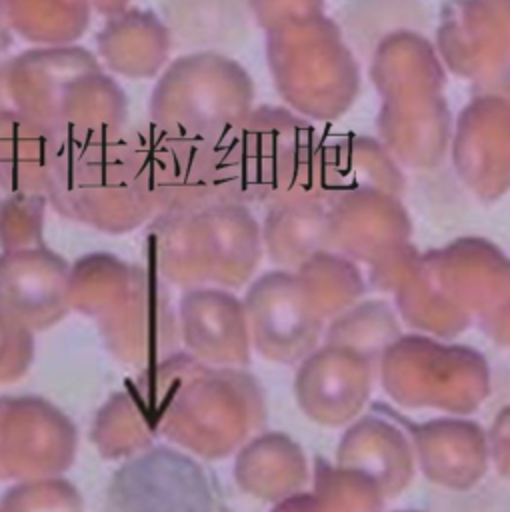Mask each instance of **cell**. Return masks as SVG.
<instances>
[{
    "mask_svg": "<svg viewBox=\"0 0 510 512\" xmlns=\"http://www.w3.org/2000/svg\"><path fill=\"white\" fill-rule=\"evenodd\" d=\"M46 196L62 216L110 234L154 218L136 182L128 128L92 140L62 136Z\"/></svg>",
    "mask_w": 510,
    "mask_h": 512,
    "instance_id": "cell-1",
    "label": "cell"
},
{
    "mask_svg": "<svg viewBox=\"0 0 510 512\" xmlns=\"http://www.w3.org/2000/svg\"><path fill=\"white\" fill-rule=\"evenodd\" d=\"M254 108L250 74L230 56L188 52L160 74L148 102V122L214 144Z\"/></svg>",
    "mask_w": 510,
    "mask_h": 512,
    "instance_id": "cell-2",
    "label": "cell"
},
{
    "mask_svg": "<svg viewBox=\"0 0 510 512\" xmlns=\"http://www.w3.org/2000/svg\"><path fill=\"white\" fill-rule=\"evenodd\" d=\"M260 408L250 374L204 366L166 402L154 430L204 458H224L248 438Z\"/></svg>",
    "mask_w": 510,
    "mask_h": 512,
    "instance_id": "cell-3",
    "label": "cell"
},
{
    "mask_svg": "<svg viewBox=\"0 0 510 512\" xmlns=\"http://www.w3.org/2000/svg\"><path fill=\"white\" fill-rule=\"evenodd\" d=\"M278 94L300 114L330 118L352 94V66L334 26L320 14L266 34Z\"/></svg>",
    "mask_w": 510,
    "mask_h": 512,
    "instance_id": "cell-4",
    "label": "cell"
},
{
    "mask_svg": "<svg viewBox=\"0 0 510 512\" xmlns=\"http://www.w3.org/2000/svg\"><path fill=\"white\" fill-rule=\"evenodd\" d=\"M312 126L286 108L254 106L212 144L216 202H266L296 146Z\"/></svg>",
    "mask_w": 510,
    "mask_h": 512,
    "instance_id": "cell-5",
    "label": "cell"
},
{
    "mask_svg": "<svg viewBox=\"0 0 510 512\" xmlns=\"http://www.w3.org/2000/svg\"><path fill=\"white\" fill-rule=\"evenodd\" d=\"M138 188L156 214L198 212L216 202L212 144L152 122L128 128Z\"/></svg>",
    "mask_w": 510,
    "mask_h": 512,
    "instance_id": "cell-6",
    "label": "cell"
},
{
    "mask_svg": "<svg viewBox=\"0 0 510 512\" xmlns=\"http://www.w3.org/2000/svg\"><path fill=\"white\" fill-rule=\"evenodd\" d=\"M76 450L72 422L40 398L0 400V478H52Z\"/></svg>",
    "mask_w": 510,
    "mask_h": 512,
    "instance_id": "cell-7",
    "label": "cell"
},
{
    "mask_svg": "<svg viewBox=\"0 0 510 512\" xmlns=\"http://www.w3.org/2000/svg\"><path fill=\"white\" fill-rule=\"evenodd\" d=\"M214 488L190 458L160 448L142 454L116 474L110 508L114 512H220Z\"/></svg>",
    "mask_w": 510,
    "mask_h": 512,
    "instance_id": "cell-8",
    "label": "cell"
},
{
    "mask_svg": "<svg viewBox=\"0 0 510 512\" xmlns=\"http://www.w3.org/2000/svg\"><path fill=\"white\" fill-rule=\"evenodd\" d=\"M160 276L150 268L140 274L128 296L100 320L102 336L116 356L146 366L170 356L180 336V320Z\"/></svg>",
    "mask_w": 510,
    "mask_h": 512,
    "instance_id": "cell-9",
    "label": "cell"
},
{
    "mask_svg": "<svg viewBox=\"0 0 510 512\" xmlns=\"http://www.w3.org/2000/svg\"><path fill=\"white\" fill-rule=\"evenodd\" d=\"M70 264L44 244L0 254V306L32 330L56 324L68 310Z\"/></svg>",
    "mask_w": 510,
    "mask_h": 512,
    "instance_id": "cell-10",
    "label": "cell"
},
{
    "mask_svg": "<svg viewBox=\"0 0 510 512\" xmlns=\"http://www.w3.org/2000/svg\"><path fill=\"white\" fill-rule=\"evenodd\" d=\"M250 340L256 350L276 362L298 358L314 340L304 294L290 274L268 272L254 280L242 300Z\"/></svg>",
    "mask_w": 510,
    "mask_h": 512,
    "instance_id": "cell-11",
    "label": "cell"
},
{
    "mask_svg": "<svg viewBox=\"0 0 510 512\" xmlns=\"http://www.w3.org/2000/svg\"><path fill=\"white\" fill-rule=\"evenodd\" d=\"M180 336L188 354L204 364L240 366L250 356L244 302L224 288H192L178 306Z\"/></svg>",
    "mask_w": 510,
    "mask_h": 512,
    "instance_id": "cell-12",
    "label": "cell"
},
{
    "mask_svg": "<svg viewBox=\"0 0 510 512\" xmlns=\"http://www.w3.org/2000/svg\"><path fill=\"white\" fill-rule=\"evenodd\" d=\"M100 68L98 58L76 44L30 48L8 62L14 108L58 130V112L68 86L82 74Z\"/></svg>",
    "mask_w": 510,
    "mask_h": 512,
    "instance_id": "cell-13",
    "label": "cell"
},
{
    "mask_svg": "<svg viewBox=\"0 0 510 512\" xmlns=\"http://www.w3.org/2000/svg\"><path fill=\"white\" fill-rule=\"evenodd\" d=\"M146 252L150 268L166 282L188 290L214 282V254L200 210L156 214L150 220Z\"/></svg>",
    "mask_w": 510,
    "mask_h": 512,
    "instance_id": "cell-14",
    "label": "cell"
},
{
    "mask_svg": "<svg viewBox=\"0 0 510 512\" xmlns=\"http://www.w3.org/2000/svg\"><path fill=\"white\" fill-rule=\"evenodd\" d=\"M62 134L18 110L0 114V188L6 194L48 192Z\"/></svg>",
    "mask_w": 510,
    "mask_h": 512,
    "instance_id": "cell-15",
    "label": "cell"
},
{
    "mask_svg": "<svg viewBox=\"0 0 510 512\" xmlns=\"http://www.w3.org/2000/svg\"><path fill=\"white\" fill-rule=\"evenodd\" d=\"M102 62L118 76L146 80L156 76L172 48L170 32L160 16L142 8H124L108 16L96 36Z\"/></svg>",
    "mask_w": 510,
    "mask_h": 512,
    "instance_id": "cell-16",
    "label": "cell"
},
{
    "mask_svg": "<svg viewBox=\"0 0 510 512\" xmlns=\"http://www.w3.org/2000/svg\"><path fill=\"white\" fill-rule=\"evenodd\" d=\"M160 10L172 44L190 52L226 54L250 34L248 0H160Z\"/></svg>",
    "mask_w": 510,
    "mask_h": 512,
    "instance_id": "cell-17",
    "label": "cell"
},
{
    "mask_svg": "<svg viewBox=\"0 0 510 512\" xmlns=\"http://www.w3.org/2000/svg\"><path fill=\"white\" fill-rule=\"evenodd\" d=\"M128 100L106 72L92 70L76 78L60 104L58 132L70 140H92L126 130Z\"/></svg>",
    "mask_w": 510,
    "mask_h": 512,
    "instance_id": "cell-18",
    "label": "cell"
},
{
    "mask_svg": "<svg viewBox=\"0 0 510 512\" xmlns=\"http://www.w3.org/2000/svg\"><path fill=\"white\" fill-rule=\"evenodd\" d=\"M214 254V282L244 286L262 254V228L246 204L214 202L200 210Z\"/></svg>",
    "mask_w": 510,
    "mask_h": 512,
    "instance_id": "cell-19",
    "label": "cell"
},
{
    "mask_svg": "<svg viewBox=\"0 0 510 512\" xmlns=\"http://www.w3.org/2000/svg\"><path fill=\"white\" fill-rule=\"evenodd\" d=\"M0 10L26 42L68 46L86 32L92 0H0Z\"/></svg>",
    "mask_w": 510,
    "mask_h": 512,
    "instance_id": "cell-20",
    "label": "cell"
},
{
    "mask_svg": "<svg viewBox=\"0 0 510 512\" xmlns=\"http://www.w3.org/2000/svg\"><path fill=\"white\" fill-rule=\"evenodd\" d=\"M138 274V266H130L110 254L84 256L70 268V308L102 320L128 296Z\"/></svg>",
    "mask_w": 510,
    "mask_h": 512,
    "instance_id": "cell-21",
    "label": "cell"
},
{
    "mask_svg": "<svg viewBox=\"0 0 510 512\" xmlns=\"http://www.w3.org/2000/svg\"><path fill=\"white\" fill-rule=\"evenodd\" d=\"M150 424L136 394L120 392L100 410L94 426V442L106 458L136 454L150 444Z\"/></svg>",
    "mask_w": 510,
    "mask_h": 512,
    "instance_id": "cell-22",
    "label": "cell"
},
{
    "mask_svg": "<svg viewBox=\"0 0 510 512\" xmlns=\"http://www.w3.org/2000/svg\"><path fill=\"white\" fill-rule=\"evenodd\" d=\"M286 438L280 434H264L242 446L234 474L244 492L258 498H278L286 492L290 476L280 472L288 468Z\"/></svg>",
    "mask_w": 510,
    "mask_h": 512,
    "instance_id": "cell-23",
    "label": "cell"
},
{
    "mask_svg": "<svg viewBox=\"0 0 510 512\" xmlns=\"http://www.w3.org/2000/svg\"><path fill=\"white\" fill-rule=\"evenodd\" d=\"M322 228L318 204H270L262 242L274 262L290 264L302 256Z\"/></svg>",
    "mask_w": 510,
    "mask_h": 512,
    "instance_id": "cell-24",
    "label": "cell"
},
{
    "mask_svg": "<svg viewBox=\"0 0 510 512\" xmlns=\"http://www.w3.org/2000/svg\"><path fill=\"white\" fill-rule=\"evenodd\" d=\"M48 196L6 194L0 200V244L4 250L42 246Z\"/></svg>",
    "mask_w": 510,
    "mask_h": 512,
    "instance_id": "cell-25",
    "label": "cell"
},
{
    "mask_svg": "<svg viewBox=\"0 0 510 512\" xmlns=\"http://www.w3.org/2000/svg\"><path fill=\"white\" fill-rule=\"evenodd\" d=\"M0 512H82V500L64 480L36 478L4 494Z\"/></svg>",
    "mask_w": 510,
    "mask_h": 512,
    "instance_id": "cell-26",
    "label": "cell"
},
{
    "mask_svg": "<svg viewBox=\"0 0 510 512\" xmlns=\"http://www.w3.org/2000/svg\"><path fill=\"white\" fill-rule=\"evenodd\" d=\"M34 356L32 328L0 306V384L18 380Z\"/></svg>",
    "mask_w": 510,
    "mask_h": 512,
    "instance_id": "cell-27",
    "label": "cell"
},
{
    "mask_svg": "<svg viewBox=\"0 0 510 512\" xmlns=\"http://www.w3.org/2000/svg\"><path fill=\"white\" fill-rule=\"evenodd\" d=\"M256 24L268 34L278 28L320 16L322 0H248Z\"/></svg>",
    "mask_w": 510,
    "mask_h": 512,
    "instance_id": "cell-28",
    "label": "cell"
},
{
    "mask_svg": "<svg viewBox=\"0 0 510 512\" xmlns=\"http://www.w3.org/2000/svg\"><path fill=\"white\" fill-rule=\"evenodd\" d=\"M8 60H0V114L16 110L14 100L10 94V84H8Z\"/></svg>",
    "mask_w": 510,
    "mask_h": 512,
    "instance_id": "cell-29",
    "label": "cell"
},
{
    "mask_svg": "<svg viewBox=\"0 0 510 512\" xmlns=\"http://www.w3.org/2000/svg\"><path fill=\"white\" fill-rule=\"evenodd\" d=\"M128 4H130V0H92V6L104 16L122 12L124 8H128Z\"/></svg>",
    "mask_w": 510,
    "mask_h": 512,
    "instance_id": "cell-30",
    "label": "cell"
},
{
    "mask_svg": "<svg viewBox=\"0 0 510 512\" xmlns=\"http://www.w3.org/2000/svg\"><path fill=\"white\" fill-rule=\"evenodd\" d=\"M12 46V28L0 10V56Z\"/></svg>",
    "mask_w": 510,
    "mask_h": 512,
    "instance_id": "cell-31",
    "label": "cell"
}]
</instances>
